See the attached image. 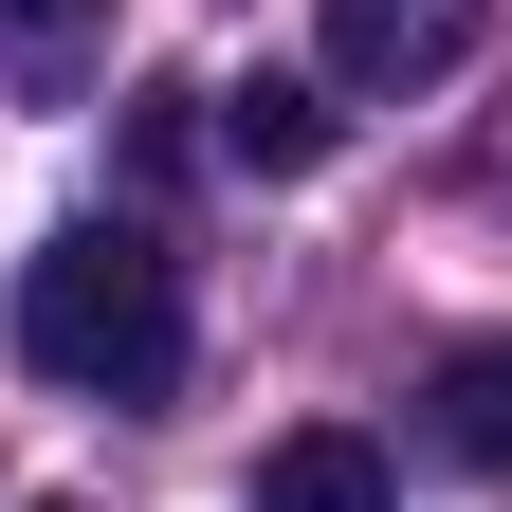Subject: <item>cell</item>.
Here are the masks:
<instances>
[{
    "label": "cell",
    "instance_id": "52a82bcc",
    "mask_svg": "<svg viewBox=\"0 0 512 512\" xmlns=\"http://www.w3.org/2000/svg\"><path fill=\"white\" fill-rule=\"evenodd\" d=\"M37 512H92V494H37Z\"/></svg>",
    "mask_w": 512,
    "mask_h": 512
},
{
    "label": "cell",
    "instance_id": "6da1fadb",
    "mask_svg": "<svg viewBox=\"0 0 512 512\" xmlns=\"http://www.w3.org/2000/svg\"><path fill=\"white\" fill-rule=\"evenodd\" d=\"M19 366L74 403H165L183 384V256L147 220H74L55 256H19Z\"/></svg>",
    "mask_w": 512,
    "mask_h": 512
},
{
    "label": "cell",
    "instance_id": "8992f818",
    "mask_svg": "<svg viewBox=\"0 0 512 512\" xmlns=\"http://www.w3.org/2000/svg\"><path fill=\"white\" fill-rule=\"evenodd\" d=\"M0 19H19L37 55H74V37H92V0H0Z\"/></svg>",
    "mask_w": 512,
    "mask_h": 512
},
{
    "label": "cell",
    "instance_id": "3957f363",
    "mask_svg": "<svg viewBox=\"0 0 512 512\" xmlns=\"http://www.w3.org/2000/svg\"><path fill=\"white\" fill-rule=\"evenodd\" d=\"M476 0H330V74L348 92H403V74H458Z\"/></svg>",
    "mask_w": 512,
    "mask_h": 512
},
{
    "label": "cell",
    "instance_id": "277c9868",
    "mask_svg": "<svg viewBox=\"0 0 512 512\" xmlns=\"http://www.w3.org/2000/svg\"><path fill=\"white\" fill-rule=\"evenodd\" d=\"M220 147H238L256 183H311V165L348 147V110L311 92V74H238V92H220Z\"/></svg>",
    "mask_w": 512,
    "mask_h": 512
},
{
    "label": "cell",
    "instance_id": "7a4b0ae2",
    "mask_svg": "<svg viewBox=\"0 0 512 512\" xmlns=\"http://www.w3.org/2000/svg\"><path fill=\"white\" fill-rule=\"evenodd\" d=\"M256 512H403V458L366 421H293V439H256Z\"/></svg>",
    "mask_w": 512,
    "mask_h": 512
},
{
    "label": "cell",
    "instance_id": "5b68a950",
    "mask_svg": "<svg viewBox=\"0 0 512 512\" xmlns=\"http://www.w3.org/2000/svg\"><path fill=\"white\" fill-rule=\"evenodd\" d=\"M439 439H458L476 476H512V348H458V366H439Z\"/></svg>",
    "mask_w": 512,
    "mask_h": 512
}]
</instances>
